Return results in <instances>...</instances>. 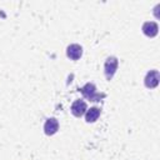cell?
<instances>
[{
    "instance_id": "1",
    "label": "cell",
    "mask_w": 160,
    "mask_h": 160,
    "mask_svg": "<svg viewBox=\"0 0 160 160\" xmlns=\"http://www.w3.org/2000/svg\"><path fill=\"white\" fill-rule=\"evenodd\" d=\"M80 91H81V94L84 95V98L88 99V100H90V101H99V100L104 96V94H99V92L96 91V88H95V85H94L92 82L85 84V85L80 89Z\"/></svg>"
},
{
    "instance_id": "2",
    "label": "cell",
    "mask_w": 160,
    "mask_h": 160,
    "mask_svg": "<svg viewBox=\"0 0 160 160\" xmlns=\"http://www.w3.org/2000/svg\"><path fill=\"white\" fill-rule=\"evenodd\" d=\"M118 65H119V61L115 56H110L106 59V61L104 64V72H105V76L108 80H111V78L114 76V74L118 70Z\"/></svg>"
},
{
    "instance_id": "3",
    "label": "cell",
    "mask_w": 160,
    "mask_h": 160,
    "mask_svg": "<svg viewBox=\"0 0 160 160\" xmlns=\"http://www.w3.org/2000/svg\"><path fill=\"white\" fill-rule=\"evenodd\" d=\"M159 80H160V74L158 70H150L145 79H144V82H145V86L149 88V89H154L159 85Z\"/></svg>"
},
{
    "instance_id": "4",
    "label": "cell",
    "mask_w": 160,
    "mask_h": 160,
    "mask_svg": "<svg viewBox=\"0 0 160 160\" xmlns=\"http://www.w3.org/2000/svg\"><path fill=\"white\" fill-rule=\"evenodd\" d=\"M86 110H88V108H86V102H85L84 100L78 99V100H75V101L72 102V105H71V114H72L74 116H76V118L82 116V115L86 112Z\"/></svg>"
},
{
    "instance_id": "5",
    "label": "cell",
    "mask_w": 160,
    "mask_h": 160,
    "mask_svg": "<svg viewBox=\"0 0 160 160\" xmlns=\"http://www.w3.org/2000/svg\"><path fill=\"white\" fill-rule=\"evenodd\" d=\"M66 55L71 60H78L82 55V48L79 44H71L66 49Z\"/></svg>"
},
{
    "instance_id": "6",
    "label": "cell",
    "mask_w": 160,
    "mask_h": 160,
    "mask_svg": "<svg viewBox=\"0 0 160 160\" xmlns=\"http://www.w3.org/2000/svg\"><path fill=\"white\" fill-rule=\"evenodd\" d=\"M59 130V121L55 118H49L44 124V132L46 135H54Z\"/></svg>"
},
{
    "instance_id": "7",
    "label": "cell",
    "mask_w": 160,
    "mask_h": 160,
    "mask_svg": "<svg viewBox=\"0 0 160 160\" xmlns=\"http://www.w3.org/2000/svg\"><path fill=\"white\" fill-rule=\"evenodd\" d=\"M158 31H159V26H158V24L155 21H146V22H144V25H142V32L146 36L152 38V36H155L158 34Z\"/></svg>"
},
{
    "instance_id": "8",
    "label": "cell",
    "mask_w": 160,
    "mask_h": 160,
    "mask_svg": "<svg viewBox=\"0 0 160 160\" xmlns=\"http://www.w3.org/2000/svg\"><path fill=\"white\" fill-rule=\"evenodd\" d=\"M100 112H101L100 109L99 108H95V106H92L89 110H86V112H85V120H86V122H95L99 119Z\"/></svg>"
}]
</instances>
